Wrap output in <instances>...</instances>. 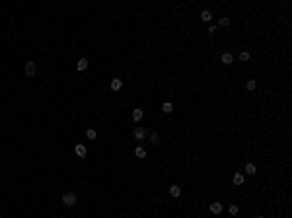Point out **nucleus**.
I'll list each match as a JSON object with an SVG mask.
<instances>
[{"mask_svg":"<svg viewBox=\"0 0 292 218\" xmlns=\"http://www.w3.org/2000/svg\"><path fill=\"white\" fill-rule=\"evenodd\" d=\"M76 68L78 70H86V68H88V59H80L78 64H76Z\"/></svg>","mask_w":292,"mask_h":218,"instance_id":"obj_9","label":"nucleus"},{"mask_svg":"<svg viewBox=\"0 0 292 218\" xmlns=\"http://www.w3.org/2000/svg\"><path fill=\"white\" fill-rule=\"evenodd\" d=\"M255 218H263V216H255Z\"/></svg>","mask_w":292,"mask_h":218,"instance_id":"obj_23","label":"nucleus"},{"mask_svg":"<svg viewBox=\"0 0 292 218\" xmlns=\"http://www.w3.org/2000/svg\"><path fill=\"white\" fill-rule=\"evenodd\" d=\"M201 18H203V22H211V18H212V14L208 10H204L203 14H201Z\"/></svg>","mask_w":292,"mask_h":218,"instance_id":"obj_15","label":"nucleus"},{"mask_svg":"<svg viewBox=\"0 0 292 218\" xmlns=\"http://www.w3.org/2000/svg\"><path fill=\"white\" fill-rule=\"evenodd\" d=\"M35 70H37L35 63H33V60H27V63H26V74H27V76H33Z\"/></svg>","mask_w":292,"mask_h":218,"instance_id":"obj_2","label":"nucleus"},{"mask_svg":"<svg viewBox=\"0 0 292 218\" xmlns=\"http://www.w3.org/2000/svg\"><path fill=\"white\" fill-rule=\"evenodd\" d=\"M150 142L158 144V142H160V134H158V133H152V134H150Z\"/></svg>","mask_w":292,"mask_h":218,"instance_id":"obj_18","label":"nucleus"},{"mask_svg":"<svg viewBox=\"0 0 292 218\" xmlns=\"http://www.w3.org/2000/svg\"><path fill=\"white\" fill-rule=\"evenodd\" d=\"M220 63H222V64H232V63H234V57L230 55V53H224V55L220 57Z\"/></svg>","mask_w":292,"mask_h":218,"instance_id":"obj_6","label":"nucleus"},{"mask_svg":"<svg viewBox=\"0 0 292 218\" xmlns=\"http://www.w3.org/2000/svg\"><path fill=\"white\" fill-rule=\"evenodd\" d=\"M211 212H214V214H220V212H222V204H220V203H211Z\"/></svg>","mask_w":292,"mask_h":218,"instance_id":"obj_8","label":"nucleus"},{"mask_svg":"<svg viewBox=\"0 0 292 218\" xmlns=\"http://www.w3.org/2000/svg\"><path fill=\"white\" fill-rule=\"evenodd\" d=\"M74 152H76L78 158H86V152H88V150H86V146H84V144H76Z\"/></svg>","mask_w":292,"mask_h":218,"instance_id":"obj_4","label":"nucleus"},{"mask_svg":"<svg viewBox=\"0 0 292 218\" xmlns=\"http://www.w3.org/2000/svg\"><path fill=\"white\" fill-rule=\"evenodd\" d=\"M133 137H134V138H137V140H142V138H144V137H146V130H144V129H142V127H137V129H134V130H133Z\"/></svg>","mask_w":292,"mask_h":218,"instance_id":"obj_3","label":"nucleus"},{"mask_svg":"<svg viewBox=\"0 0 292 218\" xmlns=\"http://www.w3.org/2000/svg\"><path fill=\"white\" fill-rule=\"evenodd\" d=\"M240 60H241V63H245V60H249V53H247V51L240 53Z\"/></svg>","mask_w":292,"mask_h":218,"instance_id":"obj_20","label":"nucleus"},{"mask_svg":"<svg viewBox=\"0 0 292 218\" xmlns=\"http://www.w3.org/2000/svg\"><path fill=\"white\" fill-rule=\"evenodd\" d=\"M218 26H222V27L230 26V18H226V16H224V18H220V20H218Z\"/></svg>","mask_w":292,"mask_h":218,"instance_id":"obj_16","label":"nucleus"},{"mask_svg":"<svg viewBox=\"0 0 292 218\" xmlns=\"http://www.w3.org/2000/svg\"><path fill=\"white\" fill-rule=\"evenodd\" d=\"M164 113H171V111H174V105H171V103H164Z\"/></svg>","mask_w":292,"mask_h":218,"instance_id":"obj_21","label":"nucleus"},{"mask_svg":"<svg viewBox=\"0 0 292 218\" xmlns=\"http://www.w3.org/2000/svg\"><path fill=\"white\" fill-rule=\"evenodd\" d=\"M255 166H253V164H245V173H249V175H253L255 173Z\"/></svg>","mask_w":292,"mask_h":218,"instance_id":"obj_14","label":"nucleus"},{"mask_svg":"<svg viewBox=\"0 0 292 218\" xmlns=\"http://www.w3.org/2000/svg\"><path fill=\"white\" fill-rule=\"evenodd\" d=\"M245 88H247L249 92H253V90L257 88V82L255 80H247V82H245Z\"/></svg>","mask_w":292,"mask_h":218,"instance_id":"obj_13","label":"nucleus"},{"mask_svg":"<svg viewBox=\"0 0 292 218\" xmlns=\"http://www.w3.org/2000/svg\"><path fill=\"white\" fill-rule=\"evenodd\" d=\"M86 137H88L90 140H96V137H97V134H96V130H94V129H90L88 133H86Z\"/></svg>","mask_w":292,"mask_h":218,"instance_id":"obj_19","label":"nucleus"},{"mask_svg":"<svg viewBox=\"0 0 292 218\" xmlns=\"http://www.w3.org/2000/svg\"><path fill=\"white\" fill-rule=\"evenodd\" d=\"M142 117H144V111H142V109H133V119H134V121H140V119Z\"/></svg>","mask_w":292,"mask_h":218,"instance_id":"obj_7","label":"nucleus"},{"mask_svg":"<svg viewBox=\"0 0 292 218\" xmlns=\"http://www.w3.org/2000/svg\"><path fill=\"white\" fill-rule=\"evenodd\" d=\"M216 29H218V27H216V26H211V27H208V33H214Z\"/></svg>","mask_w":292,"mask_h":218,"instance_id":"obj_22","label":"nucleus"},{"mask_svg":"<svg viewBox=\"0 0 292 218\" xmlns=\"http://www.w3.org/2000/svg\"><path fill=\"white\" fill-rule=\"evenodd\" d=\"M170 195L171 197H179V195H181V189H179L177 185H171V187H170Z\"/></svg>","mask_w":292,"mask_h":218,"instance_id":"obj_11","label":"nucleus"},{"mask_svg":"<svg viewBox=\"0 0 292 218\" xmlns=\"http://www.w3.org/2000/svg\"><path fill=\"white\" fill-rule=\"evenodd\" d=\"M228 210H230V214H232V216H236L238 212H240V208H238V204H230Z\"/></svg>","mask_w":292,"mask_h":218,"instance_id":"obj_17","label":"nucleus"},{"mask_svg":"<svg viewBox=\"0 0 292 218\" xmlns=\"http://www.w3.org/2000/svg\"><path fill=\"white\" fill-rule=\"evenodd\" d=\"M76 203H78V199H76L74 193H64V195H63V204H66V207H74Z\"/></svg>","mask_w":292,"mask_h":218,"instance_id":"obj_1","label":"nucleus"},{"mask_svg":"<svg viewBox=\"0 0 292 218\" xmlns=\"http://www.w3.org/2000/svg\"><path fill=\"white\" fill-rule=\"evenodd\" d=\"M234 185H244V175L241 173H234Z\"/></svg>","mask_w":292,"mask_h":218,"instance_id":"obj_12","label":"nucleus"},{"mask_svg":"<svg viewBox=\"0 0 292 218\" xmlns=\"http://www.w3.org/2000/svg\"><path fill=\"white\" fill-rule=\"evenodd\" d=\"M121 86H123V80H119V78H113V80H111V90H113V92H119Z\"/></svg>","mask_w":292,"mask_h":218,"instance_id":"obj_5","label":"nucleus"},{"mask_svg":"<svg viewBox=\"0 0 292 218\" xmlns=\"http://www.w3.org/2000/svg\"><path fill=\"white\" fill-rule=\"evenodd\" d=\"M134 156H138V158H146V150L142 146H137V148H134Z\"/></svg>","mask_w":292,"mask_h":218,"instance_id":"obj_10","label":"nucleus"}]
</instances>
